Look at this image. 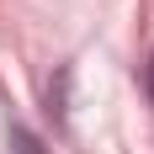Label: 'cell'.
<instances>
[{"label":"cell","mask_w":154,"mask_h":154,"mask_svg":"<svg viewBox=\"0 0 154 154\" xmlns=\"http://www.w3.org/2000/svg\"><path fill=\"white\" fill-rule=\"evenodd\" d=\"M11 154H43V143H37V133L16 122V128H11Z\"/></svg>","instance_id":"6da1fadb"},{"label":"cell","mask_w":154,"mask_h":154,"mask_svg":"<svg viewBox=\"0 0 154 154\" xmlns=\"http://www.w3.org/2000/svg\"><path fill=\"white\" fill-rule=\"evenodd\" d=\"M143 85H149V101H154V53H149V69H143Z\"/></svg>","instance_id":"7a4b0ae2"}]
</instances>
